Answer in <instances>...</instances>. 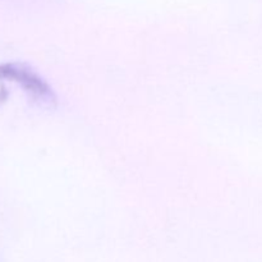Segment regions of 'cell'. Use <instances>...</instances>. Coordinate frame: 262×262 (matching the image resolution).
I'll list each match as a JSON object with an SVG mask.
<instances>
[{"mask_svg":"<svg viewBox=\"0 0 262 262\" xmlns=\"http://www.w3.org/2000/svg\"><path fill=\"white\" fill-rule=\"evenodd\" d=\"M0 78L14 79L15 82L20 83L23 89L28 90V92L40 97L41 100L54 99L53 91L40 77L17 64H7L0 67Z\"/></svg>","mask_w":262,"mask_h":262,"instance_id":"cell-1","label":"cell"}]
</instances>
